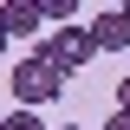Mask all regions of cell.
Here are the masks:
<instances>
[{
	"label": "cell",
	"instance_id": "5b68a950",
	"mask_svg": "<svg viewBox=\"0 0 130 130\" xmlns=\"http://www.w3.org/2000/svg\"><path fill=\"white\" fill-rule=\"evenodd\" d=\"M0 130H46V124H39V111H13V117H0Z\"/></svg>",
	"mask_w": 130,
	"mask_h": 130
},
{
	"label": "cell",
	"instance_id": "3957f363",
	"mask_svg": "<svg viewBox=\"0 0 130 130\" xmlns=\"http://www.w3.org/2000/svg\"><path fill=\"white\" fill-rule=\"evenodd\" d=\"M85 32H91V52H124L130 46V7H98Z\"/></svg>",
	"mask_w": 130,
	"mask_h": 130
},
{
	"label": "cell",
	"instance_id": "6da1fadb",
	"mask_svg": "<svg viewBox=\"0 0 130 130\" xmlns=\"http://www.w3.org/2000/svg\"><path fill=\"white\" fill-rule=\"evenodd\" d=\"M59 91H65V72H52L46 59H20V65H13V98H20V111H39V104H52Z\"/></svg>",
	"mask_w": 130,
	"mask_h": 130
},
{
	"label": "cell",
	"instance_id": "9c48e42d",
	"mask_svg": "<svg viewBox=\"0 0 130 130\" xmlns=\"http://www.w3.org/2000/svg\"><path fill=\"white\" fill-rule=\"evenodd\" d=\"M65 130H85V124H65Z\"/></svg>",
	"mask_w": 130,
	"mask_h": 130
},
{
	"label": "cell",
	"instance_id": "52a82bcc",
	"mask_svg": "<svg viewBox=\"0 0 130 130\" xmlns=\"http://www.w3.org/2000/svg\"><path fill=\"white\" fill-rule=\"evenodd\" d=\"M104 130H130V117H124V111H111V124H104Z\"/></svg>",
	"mask_w": 130,
	"mask_h": 130
},
{
	"label": "cell",
	"instance_id": "277c9868",
	"mask_svg": "<svg viewBox=\"0 0 130 130\" xmlns=\"http://www.w3.org/2000/svg\"><path fill=\"white\" fill-rule=\"evenodd\" d=\"M0 32H7V39H13V32H46L39 0H7V7H0Z\"/></svg>",
	"mask_w": 130,
	"mask_h": 130
},
{
	"label": "cell",
	"instance_id": "7a4b0ae2",
	"mask_svg": "<svg viewBox=\"0 0 130 130\" xmlns=\"http://www.w3.org/2000/svg\"><path fill=\"white\" fill-rule=\"evenodd\" d=\"M32 59H46L52 72H78V65H91L98 52H91V32H85V26H52L46 46L32 52Z\"/></svg>",
	"mask_w": 130,
	"mask_h": 130
},
{
	"label": "cell",
	"instance_id": "8992f818",
	"mask_svg": "<svg viewBox=\"0 0 130 130\" xmlns=\"http://www.w3.org/2000/svg\"><path fill=\"white\" fill-rule=\"evenodd\" d=\"M117 111L130 117V78H117Z\"/></svg>",
	"mask_w": 130,
	"mask_h": 130
},
{
	"label": "cell",
	"instance_id": "ba28073f",
	"mask_svg": "<svg viewBox=\"0 0 130 130\" xmlns=\"http://www.w3.org/2000/svg\"><path fill=\"white\" fill-rule=\"evenodd\" d=\"M0 52H7V32H0Z\"/></svg>",
	"mask_w": 130,
	"mask_h": 130
}]
</instances>
